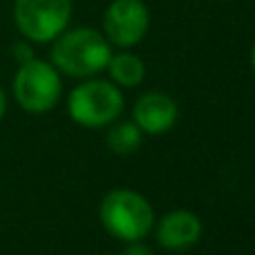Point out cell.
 I'll return each instance as SVG.
<instances>
[{"label": "cell", "instance_id": "obj_9", "mask_svg": "<svg viewBox=\"0 0 255 255\" xmlns=\"http://www.w3.org/2000/svg\"><path fill=\"white\" fill-rule=\"evenodd\" d=\"M108 70H110V76L117 85H124V88H134L143 81L145 76V67L143 61L134 54L121 52L117 56H110V63H108Z\"/></svg>", "mask_w": 255, "mask_h": 255}, {"label": "cell", "instance_id": "obj_11", "mask_svg": "<svg viewBox=\"0 0 255 255\" xmlns=\"http://www.w3.org/2000/svg\"><path fill=\"white\" fill-rule=\"evenodd\" d=\"M124 255H152V251H150L145 244H141L139 240H134V242H130V244L126 247Z\"/></svg>", "mask_w": 255, "mask_h": 255}, {"label": "cell", "instance_id": "obj_13", "mask_svg": "<svg viewBox=\"0 0 255 255\" xmlns=\"http://www.w3.org/2000/svg\"><path fill=\"white\" fill-rule=\"evenodd\" d=\"M4 110H7V99H4V92L0 90V119H2Z\"/></svg>", "mask_w": 255, "mask_h": 255}, {"label": "cell", "instance_id": "obj_14", "mask_svg": "<svg viewBox=\"0 0 255 255\" xmlns=\"http://www.w3.org/2000/svg\"><path fill=\"white\" fill-rule=\"evenodd\" d=\"M251 65H253V72H255V45H253V49H251Z\"/></svg>", "mask_w": 255, "mask_h": 255}, {"label": "cell", "instance_id": "obj_12", "mask_svg": "<svg viewBox=\"0 0 255 255\" xmlns=\"http://www.w3.org/2000/svg\"><path fill=\"white\" fill-rule=\"evenodd\" d=\"M13 56L18 58V63H27L31 58V49L25 43H16L13 45Z\"/></svg>", "mask_w": 255, "mask_h": 255}, {"label": "cell", "instance_id": "obj_8", "mask_svg": "<svg viewBox=\"0 0 255 255\" xmlns=\"http://www.w3.org/2000/svg\"><path fill=\"white\" fill-rule=\"evenodd\" d=\"M199 235H202V222L190 211H172L157 224V242L170 251L193 247Z\"/></svg>", "mask_w": 255, "mask_h": 255}, {"label": "cell", "instance_id": "obj_7", "mask_svg": "<svg viewBox=\"0 0 255 255\" xmlns=\"http://www.w3.org/2000/svg\"><path fill=\"white\" fill-rule=\"evenodd\" d=\"M134 124L141 132L148 134H163L177 121V103L168 94L150 92L134 103Z\"/></svg>", "mask_w": 255, "mask_h": 255}, {"label": "cell", "instance_id": "obj_1", "mask_svg": "<svg viewBox=\"0 0 255 255\" xmlns=\"http://www.w3.org/2000/svg\"><path fill=\"white\" fill-rule=\"evenodd\" d=\"M112 49L108 38L90 27H79L56 36L52 47L54 65L70 76H94L97 72L106 70Z\"/></svg>", "mask_w": 255, "mask_h": 255}, {"label": "cell", "instance_id": "obj_2", "mask_svg": "<svg viewBox=\"0 0 255 255\" xmlns=\"http://www.w3.org/2000/svg\"><path fill=\"white\" fill-rule=\"evenodd\" d=\"M99 215H101V222L108 229V233L124 242H134V240L145 238L154 224V213L148 199L126 188L108 193L101 202Z\"/></svg>", "mask_w": 255, "mask_h": 255}, {"label": "cell", "instance_id": "obj_5", "mask_svg": "<svg viewBox=\"0 0 255 255\" xmlns=\"http://www.w3.org/2000/svg\"><path fill=\"white\" fill-rule=\"evenodd\" d=\"M72 16V0H16L13 20L22 36L47 43L63 34Z\"/></svg>", "mask_w": 255, "mask_h": 255}, {"label": "cell", "instance_id": "obj_10", "mask_svg": "<svg viewBox=\"0 0 255 255\" xmlns=\"http://www.w3.org/2000/svg\"><path fill=\"white\" fill-rule=\"evenodd\" d=\"M141 139H143V134H141L139 126L126 121V124H119L108 132L106 143L115 154H132L141 145Z\"/></svg>", "mask_w": 255, "mask_h": 255}, {"label": "cell", "instance_id": "obj_4", "mask_svg": "<svg viewBox=\"0 0 255 255\" xmlns=\"http://www.w3.org/2000/svg\"><path fill=\"white\" fill-rule=\"evenodd\" d=\"M13 97L27 112H47L61 99V76L56 67L38 58L20 63L13 79Z\"/></svg>", "mask_w": 255, "mask_h": 255}, {"label": "cell", "instance_id": "obj_3", "mask_svg": "<svg viewBox=\"0 0 255 255\" xmlns=\"http://www.w3.org/2000/svg\"><path fill=\"white\" fill-rule=\"evenodd\" d=\"M70 117L79 126L101 128L112 124L124 110V97L110 81H85L67 99Z\"/></svg>", "mask_w": 255, "mask_h": 255}, {"label": "cell", "instance_id": "obj_6", "mask_svg": "<svg viewBox=\"0 0 255 255\" xmlns=\"http://www.w3.org/2000/svg\"><path fill=\"white\" fill-rule=\"evenodd\" d=\"M150 13L141 0H112L103 16L108 43L117 47H132L145 36Z\"/></svg>", "mask_w": 255, "mask_h": 255}]
</instances>
